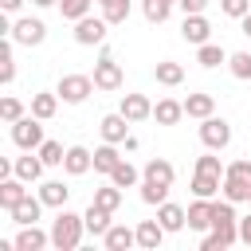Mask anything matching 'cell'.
<instances>
[{"label": "cell", "instance_id": "4dcf8cb0", "mask_svg": "<svg viewBox=\"0 0 251 251\" xmlns=\"http://www.w3.org/2000/svg\"><path fill=\"white\" fill-rule=\"evenodd\" d=\"M220 196H227L231 204H247V200H251V184H247V180H235V176H224Z\"/></svg>", "mask_w": 251, "mask_h": 251}, {"label": "cell", "instance_id": "5b68a950", "mask_svg": "<svg viewBox=\"0 0 251 251\" xmlns=\"http://www.w3.org/2000/svg\"><path fill=\"white\" fill-rule=\"evenodd\" d=\"M106 27H110L106 16H82V20H75V43H82V47H102V43H106Z\"/></svg>", "mask_w": 251, "mask_h": 251}, {"label": "cell", "instance_id": "1f68e13d", "mask_svg": "<svg viewBox=\"0 0 251 251\" xmlns=\"http://www.w3.org/2000/svg\"><path fill=\"white\" fill-rule=\"evenodd\" d=\"M173 4H176V0H141V12H145L149 24H165L169 12H173Z\"/></svg>", "mask_w": 251, "mask_h": 251}, {"label": "cell", "instance_id": "f546056e", "mask_svg": "<svg viewBox=\"0 0 251 251\" xmlns=\"http://www.w3.org/2000/svg\"><path fill=\"white\" fill-rule=\"evenodd\" d=\"M59 102H63V98H59V94H47V90H43V94H31V114L43 118V122H51L55 110H59Z\"/></svg>", "mask_w": 251, "mask_h": 251}, {"label": "cell", "instance_id": "ab89813d", "mask_svg": "<svg viewBox=\"0 0 251 251\" xmlns=\"http://www.w3.org/2000/svg\"><path fill=\"white\" fill-rule=\"evenodd\" d=\"M196 173H216V176H224V173H227V165L216 157V149H208L204 157H196Z\"/></svg>", "mask_w": 251, "mask_h": 251}, {"label": "cell", "instance_id": "681fc988", "mask_svg": "<svg viewBox=\"0 0 251 251\" xmlns=\"http://www.w3.org/2000/svg\"><path fill=\"white\" fill-rule=\"evenodd\" d=\"M98 4H106V0H98Z\"/></svg>", "mask_w": 251, "mask_h": 251}, {"label": "cell", "instance_id": "d6a6232c", "mask_svg": "<svg viewBox=\"0 0 251 251\" xmlns=\"http://www.w3.org/2000/svg\"><path fill=\"white\" fill-rule=\"evenodd\" d=\"M94 204H102V208H110V212H118L122 208V188L110 180V184H102V188H94Z\"/></svg>", "mask_w": 251, "mask_h": 251}, {"label": "cell", "instance_id": "484cf974", "mask_svg": "<svg viewBox=\"0 0 251 251\" xmlns=\"http://www.w3.org/2000/svg\"><path fill=\"white\" fill-rule=\"evenodd\" d=\"M67 196H71V188H67L63 180H43V184H39V200H43L47 208H67Z\"/></svg>", "mask_w": 251, "mask_h": 251}, {"label": "cell", "instance_id": "9c48e42d", "mask_svg": "<svg viewBox=\"0 0 251 251\" xmlns=\"http://www.w3.org/2000/svg\"><path fill=\"white\" fill-rule=\"evenodd\" d=\"M43 169H47V165H43V157H39L35 149H24V157L12 161V173H16L20 180H27V184H35V180L43 176Z\"/></svg>", "mask_w": 251, "mask_h": 251}, {"label": "cell", "instance_id": "60d3db41", "mask_svg": "<svg viewBox=\"0 0 251 251\" xmlns=\"http://www.w3.org/2000/svg\"><path fill=\"white\" fill-rule=\"evenodd\" d=\"M0 118H4L8 126H12V122H20V118H24V102H20V98H12V94H8V98H0Z\"/></svg>", "mask_w": 251, "mask_h": 251}, {"label": "cell", "instance_id": "8d00e7d4", "mask_svg": "<svg viewBox=\"0 0 251 251\" xmlns=\"http://www.w3.org/2000/svg\"><path fill=\"white\" fill-rule=\"evenodd\" d=\"M90 4L94 0H59V12H63V20H82V16H90Z\"/></svg>", "mask_w": 251, "mask_h": 251}, {"label": "cell", "instance_id": "8fae6325", "mask_svg": "<svg viewBox=\"0 0 251 251\" xmlns=\"http://www.w3.org/2000/svg\"><path fill=\"white\" fill-rule=\"evenodd\" d=\"M129 126H133V122H129L122 110H118V114H106V118L98 122V129H102V141H114V145H122V141L129 137Z\"/></svg>", "mask_w": 251, "mask_h": 251}, {"label": "cell", "instance_id": "603a6c76", "mask_svg": "<svg viewBox=\"0 0 251 251\" xmlns=\"http://www.w3.org/2000/svg\"><path fill=\"white\" fill-rule=\"evenodd\" d=\"M212 114H216V98H212V94H188V98H184V118L204 122V118H212Z\"/></svg>", "mask_w": 251, "mask_h": 251}, {"label": "cell", "instance_id": "b9f144b4", "mask_svg": "<svg viewBox=\"0 0 251 251\" xmlns=\"http://www.w3.org/2000/svg\"><path fill=\"white\" fill-rule=\"evenodd\" d=\"M220 8H224V16H231V20H243V16L251 12V0H220Z\"/></svg>", "mask_w": 251, "mask_h": 251}, {"label": "cell", "instance_id": "ac0fdd59", "mask_svg": "<svg viewBox=\"0 0 251 251\" xmlns=\"http://www.w3.org/2000/svg\"><path fill=\"white\" fill-rule=\"evenodd\" d=\"M188 227L192 231H212V200L208 196H196L188 204Z\"/></svg>", "mask_w": 251, "mask_h": 251}, {"label": "cell", "instance_id": "f1b7e54d", "mask_svg": "<svg viewBox=\"0 0 251 251\" xmlns=\"http://www.w3.org/2000/svg\"><path fill=\"white\" fill-rule=\"evenodd\" d=\"M196 63L212 71V67H220V63H227V51H224L220 43H212V39H208V43H200V47H196Z\"/></svg>", "mask_w": 251, "mask_h": 251}, {"label": "cell", "instance_id": "d4e9b609", "mask_svg": "<svg viewBox=\"0 0 251 251\" xmlns=\"http://www.w3.org/2000/svg\"><path fill=\"white\" fill-rule=\"evenodd\" d=\"M141 176H145V180H157V184H173L176 169H173V161H165V157H153V161H145Z\"/></svg>", "mask_w": 251, "mask_h": 251}, {"label": "cell", "instance_id": "4316f807", "mask_svg": "<svg viewBox=\"0 0 251 251\" xmlns=\"http://www.w3.org/2000/svg\"><path fill=\"white\" fill-rule=\"evenodd\" d=\"M153 78H157L161 86H180V82H184V67L173 63V59H161V63L153 67Z\"/></svg>", "mask_w": 251, "mask_h": 251}, {"label": "cell", "instance_id": "7a4b0ae2", "mask_svg": "<svg viewBox=\"0 0 251 251\" xmlns=\"http://www.w3.org/2000/svg\"><path fill=\"white\" fill-rule=\"evenodd\" d=\"M94 90H98V86H94V75H63L59 86H55V94H59L67 106H82Z\"/></svg>", "mask_w": 251, "mask_h": 251}, {"label": "cell", "instance_id": "7bdbcfd3", "mask_svg": "<svg viewBox=\"0 0 251 251\" xmlns=\"http://www.w3.org/2000/svg\"><path fill=\"white\" fill-rule=\"evenodd\" d=\"M224 176H235V180H247L251 184V161H231Z\"/></svg>", "mask_w": 251, "mask_h": 251}, {"label": "cell", "instance_id": "7c38bea8", "mask_svg": "<svg viewBox=\"0 0 251 251\" xmlns=\"http://www.w3.org/2000/svg\"><path fill=\"white\" fill-rule=\"evenodd\" d=\"M43 208H47V204H43L39 196H31V192H27V196H24L16 208H8V216H12V224H20V227H24V224H39Z\"/></svg>", "mask_w": 251, "mask_h": 251}, {"label": "cell", "instance_id": "6da1fadb", "mask_svg": "<svg viewBox=\"0 0 251 251\" xmlns=\"http://www.w3.org/2000/svg\"><path fill=\"white\" fill-rule=\"evenodd\" d=\"M86 235V220L71 208H59V216L51 220V247L55 251H75Z\"/></svg>", "mask_w": 251, "mask_h": 251}, {"label": "cell", "instance_id": "7dc6e473", "mask_svg": "<svg viewBox=\"0 0 251 251\" xmlns=\"http://www.w3.org/2000/svg\"><path fill=\"white\" fill-rule=\"evenodd\" d=\"M239 27H243V35H247V39H251V12H247V16H243V20H239Z\"/></svg>", "mask_w": 251, "mask_h": 251}, {"label": "cell", "instance_id": "ba28073f", "mask_svg": "<svg viewBox=\"0 0 251 251\" xmlns=\"http://www.w3.org/2000/svg\"><path fill=\"white\" fill-rule=\"evenodd\" d=\"M94 169V153L86 145H67V157H63V173L67 176H82Z\"/></svg>", "mask_w": 251, "mask_h": 251}, {"label": "cell", "instance_id": "8992f818", "mask_svg": "<svg viewBox=\"0 0 251 251\" xmlns=\"http://www.w3.org/2000/svg\"><path fill=\"white\" fill-rule=\"evenodd\" d=\"M94 86L98 90H122V67L114 63L110 47H102V59L94 63Z\"/></svg>", "mask_w": 251, "mask_h": 251}, {"label": "cell", "instance_id": "836d02e7", "mask_svg": "<svg viewBox=\"0 0 251 251\" xmlns=\"http://www.w3.org/2000/svg\"><path fill=\"white\" fill-rule=\"evenodd\" d=\"M227 71H231L239 82H251V51H235V55H227Z\"/></svg>", "mask_w": 251, "mask_h": 251}, {"label": "cell", "instance_id": "f35d334b", "mask_svg": "<svg viewBox=\"0 0 251 251\" xmlns=\"http://www.w3.org/2000/svg\"><path fill=\"white\" fill-rule=\"evenodd\" d=\"M102 16H106L110 24H126V20H129V0H106V4H102Z\"/></svg>", "mask_w": 251, "mask_h": 251}, {"label": "cell", "instance_id": "ffe728a7", "mask_svg": "<svg viewBox=\"0 0 251 251\" xmlns=\"http://www.w3.org/2000/svg\"><path fill=\"white\" fill-rule=\"evenodd\" d=\"M24 184H27V180H20L16 173L0 180V208H4V212H8V208H16V204L27 196V188H24Z\"/></svg>", "mask_w": 251, "mask_h": 251}, {"label": "cell", "instance_id": "52a82bcc", "mask_svg": "<svg viewBox=\"0 0 251 251\" xmlns=\"http://www.w3.org/2000/svg\"><path fill=\"white\" fill-rule=\"evenodd\" d=\"M200 141H204L208 149H216V153H220V149H227V145H231V126H227L224 118H216V114H212V118H204V122H200Z\"/></svg>", "mask_w": 251, "mask_h": 251}, {"label": "cell", "instance_id": "e0dca14e", "mask_svg": "<svg viewBox=\"0 0 251 251\" xmlns=\"http://www.w3.org/2000/svg\"><path fill=\"white\" fill-rule=\"evenodd\" d=\"M129 122H145V118H153V102L145 98V94H122V106H118Z\"/></svg>", "mask_w": 251, "mask_h": 251}, {"label": "cell", "instance_id": "4fadbf2b", "mask_svg": "<svg viewBox=\"0 0 251 251\" xmlns=\"http://www.w3.org/2000/svg\"><path fill=\"white\" fill-rule=\"evenodd\" d=\"M180 35H184V43L200 47V43H208V35H212V24L204 20V12H196V16H184V24H180Z\"/></svg>", "mask_w": 251, "mask_h": 251}, {"label": "cell", "instance_id": "d590c367", "mask_svg": "<svg viewBox=\"0 0 251 251\" xmlns=\"http://www.w3.org/2000/svg\"><path fill=\"white\" fill-rule=\"evenodd\" d=\"M35 153L43 157V165H59V169H63V157H67V149H63V141H51V137H47V141H43V145H39Z\"/></svg>", "mask_w": 251, "mask_h": 251}, {"label": "cell", "instance_id": "f907efd6", "mask_svg": "<svg viewBox=\"0 0 251 251\" xmlns=\"http://www.w3.org/2000/svg\"><path fill=\"white\" fill-rule=\"evenodd\" d=\"M247 204H251V200H247Z\"/></svg>", "mask_w": 251, "mask_h": 251}, {"label": "cell", "instance_id": "d6986e66", "mask_svg": "<svg viewBox=\"0 0 251 251\" xmlns=\"http://www.w3.org/2000/svg\"><path fill=\"white\" fill-rule=\"evenodd\" d=\"M118 165H122V153H118V145H114V141H102V145L94 149V173L110 176Z\"/></svg>", "mask_w": 251, "mask_h": 251}, {"label": "cell", "instance_id": "bcb514c9", "mask_svg": "<svg viewBox=\"0 0 251 251\" xmlns=\"http://www.w3.org/2000/svg\"><path fill=\"white\" fill-rule=\"evenodd\" d=\"M0 8H4V12H8V16H16V12H20V8H24V0H0Z\"/></svg>", "mask_w": 251, "mask_h": 251}, {"label": "cell", "instance_id": "2e32d148", "mask_svg": "<svg viewBox=\"0 0 251 251\" xmlns=\"http://www.w3.org/2000/svg\"><path fill=\"white\" fill-rule=\"evenodd\" d=\"M82 220H86V231H90V235H98V239H102V235H106V231H110V224H114V212H110V208H102V204H94V200H90V208H86V212H82Z\"/></svg>", "mask_w": 251, "mask_h": 251}, {"label": "cell", "instance_id": "5bb4252c", "mask_svg": "<svg viewBox=\"0 0 251 251\" xmlns=\"http://www.w3.org/2000/svg\"><path fill=\"white\" fill-rule=\"evenodd\" d=\"M165 235H169V231H165L161 220H141V224H137V247H141V251H157V247L165 243Z\"/></svg>", "mask_w": 251, "mask_h": 251}, {"label": "cell", "instance_id": "cb8c5ba5", "mask_svg": "<svg viewBox=\"0 0 251 251\" xmlns=\"http://www.w3.org/2000/svg\"><path fill=\"white\" fill-rule=\"evenodd\" d=\"M153 118H157V126H176V122L184 118V102H176V98H161V102L153 106Z\"/></svg>", "mask_w": 251, "mask_h": 251}, {"label": "cell", "instance_id": "30bf717a", "mask_svg": "<svg viewBox=\"0 0 251 251\" xmlns=\"http://www.w3.org/2000/svg\"><path fill=\"white\" fill-rule=\"evenodd\" d=\"M12 243H16V251H43V247H51V231H43L39 224H24Z\"/></svg>", "mask_w": 251, "mask_h": 251}, {"label": "cell", "instance_id": "ee69618b", "mask_svg": "<svg viewBox=\"0 0 251 251\" xmlns=\"http://www.w3.org/2000/svg\"><path fill=\"white\" fill-rule=\"evenodd\" d=\"M176 8H180L184 16H196V12H204V8H208V0H176Z\"/></svg>", "mask_w": 251, "mask_h": 251}, {"label": "cell", "instance_id": "83f0119b", "mask_svg": "<svg viewBox=\"0 0 251 251\" xmlns=\"http://www.w3.org/2000/svg\"><path fill=\"white\" fill-rule=\"evenodd\" d=\"M224 188V176H216V173H192V196H216Z\"/></svg>", "mask_w": 251, "mask_h": 251}, {"label": "cell", "instance_id": "e575fe53", "mask_svg": "<svg viewBox=\"0 0 251 251\" xmlns=\"http://www.w3.org/2000/svg\"><path fill=\"white\" fill-rule=\"evenodd\" d=\"M169 188H173V184H157V180H145V176H141V200H145V204H165V200H169Z\"/></svg>", "mask_w": 251, "mask_h": 251}, {"label": "cell", "instance_id": "9a60e30c", "mask_svg": "<svg viewBox=\"0 0 251 251\" xmlns=\"http://www.w3.org/2000/svg\"><path fill=\"white\" fill-rule=\"evenodd\" d=\"M106 251H129L137 247V227H126V224H110V231L102 235Z\"/></svg>", "mask_w": 251, "mask_h": 251}, {"label": "cell", "instance_id": "3957f363", "mask_svg": "<svg viewBox=\"0 0 251 251\" xmlns=\"http://www.w3.org/2000/svg\"><path fill=\"white\" fill-rule=\"evenodd\" d=\"M12 141L20 145V149H39L47 137H43V118H35V114H24L20 122H12Z\"/></svg>", "mask_w": 251, "mask_h": 251}, {"label": "cell", "instance_id": "7402d4cb", "mask_svg": "<svg viewBox=\"0 0 251 251\" xmlns=\"http://www.w3.org/2000/svg\"><path fill=\"white\" fill-rule=\"evenodd\" d=\"M231 243H239V227H212V231L200 239V251H224V247H231Z\"/></svg>", "mask_w": 251, "mask_h": 251}, {"label": "cell", "instance_id": "c3c4849f", "mask_svg": "<svg viewBox=\"0 0 251 251\" xmlns=\"http://www.w3.org/2000/svg\"><path fill=\"white\" fill-rule=\"evenodd\" d=\"M35 8H51V4H59V0H31Z\"/></svg>", "mask_w": 251, "mask_h": 251}, {"label": "cell", "instance_id": "74e56055", "mask_svg": "<svg viewBox=\"0 0 251 251\" xmlns=\"http://www.w3.org/2000/svg\"><path fill=\"white\" fill-rule=\"evenodd\" d=\"M137 176H141V173H137V169H133L129 161H122V165H118V169L110 173V180H114L118 188H133V184H137Z\"/></svg>", "mask_w": 251, "mask_h": 251}, {"label": "cell", "instance_id": "277c9868", "mask_svg": "<svg viewBox=\"0 0 251 251\" xmlns=\"http://www.w3.org/2000/svg\"><path fill=\"white\" fill-rule=\"evenodd\" d=\"M20 47H39L43 39H47V24L43 20H35V16H20V20H12V31H8Z\"/></svg>", "mask_w": 251, "mask_h": 251}, {"label": "cell", "instance_id": "f6af8a7d", "mask_svg": "<svg viewBox=\"0 0 251 251\" xmlns=\"http://www.w3.org/2000/svg\"><path fill=\"white\" fill-rule=\"evenodd\" d=\"M239 243H247V247H251V216H247V220H239Z\"/></svg>", "mask_w": 251, "mask_h": 251}, {"label": "cell", "instance_id": "44dd1931", "mask_svg": "<svg viewBox=\"0 0 251 251\" xmlns=\"http://www.w3.org/2000/svg\"><path fill=\"white\" fill-rule=\"evenodd\" d=\"M157 220L165 224V231H180V227L188 224V208H180V204L165 200V204H157Z\"/></svg>", "mask_w": 251, "mask_h": 251}]
</instances>
